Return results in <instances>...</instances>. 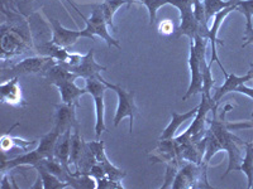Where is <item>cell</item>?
I'll return each mask as SVG.
<instances>
[{
  "label": "cell",
  "instance_id": "obj_8",
  "mask_svg": "<svg viewBox=\"0 0 253 189\" xmlns=\"http://www.w3.org/2000/svg\"><path fill=\"white\" fill-rule=\"evenodd\" d=\"M99 80H100L108 89L115 91V94L118 96V107H117V112H115L114 126H118L119 123H121L124 118H129V132L132 134L133 123H134L135 115L138 112V109H137L134 102V91H126V90L122 89L119 85H112V83L107 82L103 77H100Z\"/></svg>",
  "mask_w": 253,
  "mask_h": 189
},
{
  "label": "cell",
  "instance_id": "obj_14",
  "mask_svg": "<svg viewBox=\"0 0 253 189\" xmlns=\"http://www.w3.org/2000/svg\"><path fill=\"white\" fill-rule=\"evenodd\" d=\"M189 66L191 71V81H190V86L185 96L182 97V101H186L191 96H195L196 94H203V76L202 69H200V60L194 47V42L191 40L190 43V58H189Z\"/></svg>",
  "mask_w": 253,
  "mask_h": 189
},
{
  "label": "cell",
  "instance_id": "obj_3",
  "mask_svg": "<svg viewBox=\"0 0 253 189\" xmlns=\"http://www.w3.org/2000/svg\"><path fill=\"white\" fill-rule=\"evenodd\" d=\"M58 136H60V134L56 130L52 129L48 134L41 138V143L37 149H35L33 152L19 154L17 157L12 158V159H8V160H1V166H0L1 174H6V172H9L10 169H14V168H18V166L28 165L35 168L43 159L53 158L55 145L57 143Z\"/></svg>",
  "mask_w": 253,
  "mask_h": 189
},
{
  "label": "cell",
  "instance_id": "obj_24",
  "mask_svg": "<svg viewBox=\"0 0 253 189\" xmlns=\"http://www.w3.org/2000/svg\"><path fill=\"white\" fill-rule=\"evenodd\" d=\"M36 144V140H22L19 138H13L6 132L1 136V154L6 155L10 150H13L14 148H18L22 152H27L29 146H33Z\"/></svg>",
  "mask_w": 253,
  "mask_h": 189
},
{
  "label": "cell",
  "instance_id": "obj_36",
  "mask_svg": "<svg viewBox=\"0 0 253 189\" xmlns=\"http://www.w3.org/2000/svg\"><path fill=\"white\" fill-rule=\"evenodd\" d=\"M253 188V183H252V187H251V189H252Z\"/></svg>",
  "mask_w": 253,
  "mask_h": 189
},
{
  "label": "cell",
  "instance_id": "obj_12",
  "mask_svg": "<svg viewBox=\"0 0 253 189\" xmlns=\"http://www.w3.org/2000/svg\"><path fill=\"white\" fill-rule=\"evenodd\" d=\"M79 105L76 103H58L55 105L56 114H55V125H53V130L58 132V134H63L67 130H72L75 127H80L76 119V109Z\"/></svg>",
  "mask_w": 253,
  "mask_h": 189
},
{
  "label": "cell",
  "instance_id": "obj_30",
  "mask_svg": "<svg viewBox=\"0 0 253 189\" xmlns=\"http://www.w3.org/2000/svg\"><path fill=\"white\" fill-rule=\"evenodd\" d=\"M157 31L161 35L169 37V35L175 34L176 29H175V26H173V23L171 22V19H164L158 23Z\"/></svg>",
  "mask_w": 253,
  "mask_h": 189
},
{
  "label": "cell",
  "instance_id": "obj_33",
  "mask_svg": "<svg viewBox=\"0 0 253 189\" xmlns=\"http://www.w3.org/2000/svg\"><path fill=\"white\" fill-rule=\"evenodd\" d=\"M236 91L241 92V94H247L248 97H251L253 100V89H250V87H246V86H243V85H241V86H239ZM252 115H253V112H252Z\"/></svg>",
  "mask_w": 253,
  "mask_h": 189
},
{
  "label": "cell",
  "instance_id": "obj_23",
  "mask_svg": "<svg viewBox=\"0 0 253 189\" xmlns=\"http://www.w3.org/2000/svg\"><path fill=\"white\" fill-rule=\"evenodd\" d=\"M35 168L37 169L38 175L41 178V182H42V188L43 189H61L70 187L69 183H65V182L61 181L60 178L56 177L55 174L49 173L42 164H38Z\"/></svg>",
  "mask_w": 253,
  "mask_h": 189
},
{
  "label": "cell",
  "instance_id": "obj_2",
  "mask_svg": "<svg viewBox=\"0 0 253 189\" xmlns=\"http://www.w3.org/2000/svg\"><path fill=\"white\" fill-rule=\"evenodd\" d=\"M228 110H233V106L232 105H227L223 109L220 115V120H218L216 115H213V120L209 121V130L213 132L216 140L219 141V144L221 146V150H225L228 153V157H229L227 172L224 173V175L221 178H225L230 172H233V170H239L242 159H243L239 145L245 146V141L237 138L236 135H233L232 132H229V130L225 126V124H227L225 123V114H227Z\"/></svg>",
  "mask_w": 253,
  "mask_h": 189
},
{
  "label": "cell",
  "instance_id": "obj_17",
  "mask_svg": "<svg viewBox=\"0 0 253 189\" xmlns=\"http://www.w3.org/2000/svg\"><path fill=\"white\" fill-rule=\"evenodd\" d=\"M0 94H1V102L3 103H8L10 106H26L23 90L19 85V77L10 78L5 82H1Z\"/></svg>",
  "mask_w": 253,
  "mask_h": 189
},
{
  "label": "cell",
  "instance_id": "obj_34",
  "mask_svg": "<svg viewBox=\"0 0 253 189\" xmlns=\"http://www.w3.org/2000/svg\"><path fill=\"white\" fill-rule=\"evenodd\" d=\"M31 1H33V0H24V3H26V4L31 3ZM66 1H67V3H69V4H70V5H71V6H72V8L75 9L76 12H78V13H79V15H80V17H81V18H83V19H84V20L86 19V18L84 17V14H83V13H81V12H80V10H79V9H78V6H76V5H75V4H74V1H72V0H66Z\"/></svg>",
  "mask_w": 253,
  "mask_h": 189
},
{
  "label": "cell",
  "instance_id": "obj_25",
  "mask_svg": "<svg viewBox=\"0 0 253 189\" xmlns=\"http://www.w3.org/2000/svg\"><path fill=\"white\" fill-rule=\"evenodd\" d=\"M246 157L242 159L239 170L247 175L248 184L247 188L251 189L253 183V141H245Z\"/></svg>",
  "mask_w": 253,
  "mask_h": 189
},
{
  "label": "cell",
  "instance_id": "obj_35",
  "mask_svg": "<svg viewBox=\"0 0 253 189\" xmlns=\"http://www.w3.org/2000/svg\"><path fill=\"white\" fill-rule=\"evenodd\" d=\"M247 73H250L251 77H252V80H253V62L251 63V68H250V71L247 72Z\"/></svg>",
  "mask_w": 253,
  "mask_h": 189
},
{
  "label": "cell",
  "instance_id": "obj_6",
  "mask_svg": "<svg viewBox=\"0 0 253 189\" xmlns=\"http://www.w3.org/2000/svg\"><path fill=\"white\" fill-rule=\"evenodd\" d=\"M166 3L176 6L181 14V24L176 28L175 32L176 38L181 37V35H187L190 39H194L195 35H202L203 38H208L209 29L204 28L194 15L195 0H166Z\"/></svg>",
  "mask_w": 253,
  "mask_h": 189
},
{
  "label": "cell",
  "instance_id": "obj_4",
  "mask_svg": "<svg viewBox=\"0 0 253 189\" xmlns=\"http://www.w3.org/2000/svg\"><path fill=\"white\" fill-rule=\"evenodd\" d=\"M43 77L48 81V83L58 87L61 94V102L63 103H70V105L76 103V105H79L81 96L87 92L86 89H81V87L76 86L75 81L76 78H79L78 76L65 68L60 63L51 67Z\"/></svg>",
  "mask_w": 253,
  "mask_h": 189
},
{
  "label": "cell",
  "instance_id": "obj_27",
  "mask_svg": "<svg viewBox=\"0 0 253 189\" xmlns=\"http://www.w3.org/2000/svg\"><path fill=\"white\" fill-rule=\"evenodd\" d=\"M237 1H238V0H228V1H223V0H203V4H204L205 9V19H207V22H209L214 15L218 14L219 12H221L223 9L237 4Z\"/></svg>",
  "mask_w": 253,
  "mask_h": 189
},
{
  "label": "cell",
  "instance_id": "obj_32",
  "mask_svg": "<svg viewBox=\"0 0 253 189\" xmlns=\"http://www.w3.org/2000/svg\"><path fill=\"white\" fill-rule=\"evenodd\" d=\"M245 40H246V43L242 46V48H245V47H247L248 44L253 43V27H252V28H250V29H246Z\"/></svg>",
  "mask_w": 253,
  "mask_h": 189
},
{
  "label": "cell",
  "instance_id": "obj_28",
  "mask_svg": "<svg viewBox=\"0 0 253 189\" xmlns=\"http://www.w3.org/2000/svg\"><path fill=\"white\" fill-rule=\"evenodd\" d=\"M139 3L144 4L150 12V27H153L156 23V18H157L158 8L162 5H166V0H139Z\"/></svg>",
  "mask_w": 253,
  "mask_h": 189
},
{
  "label": "cell",
  "instance_id": "obj_22",
  "mask_svg": "<svg viewBox=\"0 0 253 189\" xmlns=\"http://www.w3.org/2000/svg\"><path fill=\"white\" fill-rule=\"evenodd\" d=\"M87 143H85L80 134V127H75L71 135V150H70V165L75 166V170L79 165L81 155Z\"/></svg>",
  "mask_w": 253,
  "mask_h": 189
},
{
  "label": "cell",
  "instance_id": "obj_19",
  "mask_svg": "<svg viewBox=\"0 0 253 189\" xmlns=\"http://www.w3.org/2000/svg\"><path fill=\"white\" fill-rule=\"evenodd\" d=\"M71 130H67L58 136L55 145L53 158L60 161L67 170H70V150H71ZM71 172V170H70ZM72 173V172H71Z\"/></svg>",
  "mask_w": 253,
  "mask_h": 189
},
{
  "label": "cell",
  "instance_id": "obj_1",
  "mask_svg": "<svg viewBox=\"0 0 253 189\" xmlns=\"http://www.w3.org/2000/svg\"><path fill=\"white\" fill-rule=\"evenodd\" d=\"M0 48H1V60L5 62L8 58L22 55L27 51L36 52L33 46L31 29L27 20L18 17L10 20V23L4 22L0 32Z\"/></svg>",
  "mask_w": 253,
  "mask_h": 189
},
{
  "label": "cell",
  "instance_id": "obj_15",
  "mask_svg": "<svg viewBox=\"0 0 253 189\" xmlns=\"http://www.w3.org/2000/svg\"><path fill=\"white\" fill-rule=\"evenodd\" d=\"M89 146L91 152L94 153L98 164H100L103 166V169L105 170V173H107V177L109 179H112V181L122 182V179L126 177V173L124 170L117 168L115 165H113L112 161H109L107 154H105V149H104V141H91V143H89Z\"/></svg>",
  "mask_w": 253,
  "mask_h": 189
},
{
  "label": "cell",
  "instance_id": "obj_16",
  "mask_svg": "<svg viewBox=\"0 0 253 189\" xmlns=\"http://www.w3.org/2000/svg\"><path fill=\"white\" fill-rule=\"evenodd\" d=\"M48 19L52 26L51 42L56 46H60L62 48H69V47L74 46L78 42L79 38L83 37V32L81 31H69V29L63 28L55 18L48 17Z\"/></svg>",
  "mask_w": 253,
  "mask_h": 189
},
{
  "label": "cell",
  "instance_id": "obj_5",
  "mask_svg": "<svg viewBox=\"0 0 253 189\" xmlns=\"http://www.w3.org/2000/svg\"><path fill=\"white\" fill-rule=\"evenodd\" d=\"M57 64V61L48 56H33L24 58L23 61L12 64L9 67H3L1 69V82L10 78L19 77L24 75H41L44 76L51 67Z\"/></svg>",
  "mask_w": 253,
  "mask_h": 189
},
{
  "label": "cell",
  "instance_id": "obj_26",
  "mask_svg": "<svg viewBox=\"0 0 253 189\" xmlns=\"http://www.w3.org/2000/svg\"><path fill=\"white\" fill-rule=\"evenodd\" d=\"M124 4H130L129 0H104L103 3L100 4L101 10L104 13V18L107 20L108 26L112 27L114 31H117V28H115L114 23H113V18H114L115 12Z\"/></svg>",
  "mask_w": 253,
  "mask_h": 189
},
{
  "label": "cell",
  "instance_id": "obj_18",
  "mask_svg": "<svg viewBox=\"0 0 253 189\" xmlns=\"http://www.w3.org/2000/svg\"><path fill=\"white\" fill-rule=\"evenodd\" d=\"M236 9H237V4H234V5L228 6V8L223 9L221 12H219L218 14L214 15L213 26H211V28L209 29V34H208V39H209V42L211 43V61H210L209 64H211V63L215 61V62L219 64V67H220L221 72H223V75H224L225 77L228 76V73H227V71H225L224 66H223V63L219 61L218 55H216L215 47H216V42H218V39H216V35H218V31H219V28H220V24L223 23V20L225 19V17H227L230 12L236 10Z\"/></svg>",
  "mask_w": 253,
  "mask_h": 189
},
{
  "label": "cell",
  "instance_id": "obj_10",
  "mask_svg": "<svg viewBox=\"0 0 253 189\" xmlns=\"http://www.w3.org/2000/svg\"><path fill=\"white\" fill-rule=\"evenodd\" d=\"M85 89L87 94H90L95 102V115H96V123H95V136L96 140H100V135L103 131H108L105 121H104V94L108 87L100 80H87L85 81Z\"/></svg>",
  "mask_w": 253,
  "mask_h": 189
},
{
  "label": "cell",
  "instance_id": "obj_31",
  "mask_svg": "<svg viewBox=\"0 0 253 189\" xmlns=\"http://www.w3.org/2000/svg\"><path fill=\"white\" fill-rule=\"evenodd\" d=\"M227 129L229 130H238V129H252L253 121H248V123H234V124H225Z\"/></svg>",
  "mask_w": 253,
  "mask_h": 189
},
{
  "label": "cell",
  "instance_id": "obj_9",
  "mask_svg": "<svg viewBox=\"0 0 253 189\" xmlns=\"http://www.w3.org/2000/svg\"><path fill=\"white\" fill-rule=\"evenodd\" d=\"M86 22V28L84 29L83 37L84 38H90L91 40H95V35H99L100 38H103L105 42H107L108 47L112 48V47H117L118 49H121V44L118 43V40H115L112 35L109 34V32L107 29V20L104 18V13L101 10L100 4H96V5H92V12L90 15L89 19H85Z\"/></svg>",
  "mask_w": 253,
  "mask_h": 189
},
{
  "label": "cell",
  "instance_id": "obj_11",
  "mask_svg": "<svg viewBox=\"0 0 253 189\" xmlns=\"http://www.w3.org/2000/svg\"><path fill=\"white\" fill-rule=\"evenodd\" d=\"M60 64H62L65 68L69 69L72 73H75L79 78H83L85 81L99 80L101 77V72L107 71V67L95 62L94 48H90L89 52L83 57V60L75 66H69V64H63V63H60Z\"/></svg>",
  "mask_w": 253,
  "mask_h": 189
},
{
  "label": "cell",
  "instance_id": "obj_29",
  "mask_svg": "<svg viewBox=\"0 0 253 189\" xmlns=\"http://www.w3.org/2000/svg\"><path fill=\"white\" fill-rule=\"evenodd\" d=\"M237 9L243 13L247 19V26L246 29L252 28V15H253V0H238L237 1Z\"/></svg>",
  "mask_w": 253,
  "mask_h": 189
},
{
  "label": "cell",
  "instance_id": "obj_20",
  "mask_svg": "<svg viewBox=\"0 0 253 189\" xmlns=\"http://www.w3.org/2000/svg\"><path fill=\"white\" fill-rule=\"evenodd\" d=\"M199 106L194 107L193 110L185 112V114H177L176 111L171 112V123L166 126V129L162 131L161 136H160V140H167V139H172L175 132L177 131V129L185 121H189L190 119L195 118L196 112H198Z\"/></svg>",
  "mask_w": 253,
  "mask_h": 189
},
{
  "label": "cell",
  "instance_id": "obj_7",
  "mask_svg": "<svg viewBox=\"0 0 253 189\" xmlns=\"http://www.w3.org/2000/svg\"><path fill=\"white\" fill-rule=\"evenodd\" d=\"M198 187H207L211 188L208 183L207 165H200L193 161H187L180 166L177 174L172 182V189H187L198 188Z\"/></svg>",
  "mask_w": 253,
  "mask_h": 189
},
{
  "label": "cell",
  "instance_id": "obj_13",
  "mask_svg": "<svg viewBox=\"0 0 253 189\" xmlns=\"http://www.w3.org/2000/svg\"><path fill=\"white\" fill-rule=\"evenodd\" d=\"M36 53L38 56H48L53 60L57 61V63H63L69 66H75L83 60L84 56L78 53H70L66 48H62L60 46H56L49 40V42H42L40 46L36 47Z\"/></svg>",
  "mask_w": 253,
  "mask_h": 189
},
{
  "label": "cell",
  "instance_id": "obj_21",
  "mask_svg": "<svg viewBox=\"0 0 253 189\" xmlns=\"http://www.w3.org/2000/svg\"><path fill=\"white\" fill-rule=\"evenodd\" d=\"M252 80V77H251L250 73H247V75L242 76V77H238V76L236 75H228L227 77H225V82L224 85L221 87H218V89H215V94H214L213 96V100L214 102L216 103V105H220V100L223 98V96H225V94H228V92H232V91H236L237 89H238L241 85H243L245 82H247V81Z\"/></svg>",
  "mask_w": 253,
  "mask_h": 189
}]
</instances>
